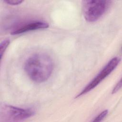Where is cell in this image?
Returning <instances> with one entry per match:
<instances>
[{
  "label": "cell",
  "mask_w": 122,
  "mask_h": 122,
  "mask_svg": "<svg viewBox=\"0 0 122 122\" xmlns=\"http://www.w3.org/2000/svg\"><path fill=\"white\" fill-rule=\"evenodd\" d=\"M122 87V80L120 79L119 81L116 83L115 86L113 88V90L112 91V93H115L119 91V90Z\"/></svg>",
  "instance_id": "9c48e42d"
},
{
  "label": "cell",
  "mask_w": 122,
  "mask_h": 122,
  "mask_svg": "<svg viewBox=\"0 0 122 122\" xmlns=\"http://www.w3.org/2000/svg\"><path fill=\"white\" fill-rule=\"evenodd\" d=\"M10 41L9 39H6L2 41L0 44V60H1L2 56L5 52L7 48L10 44Z\"/></svg>",
  "instance_id": "8992f818"
},
{
  "label": "cell",
  "mask_w": 122,
  "mask_h": 122,
  "mask_svg": "<svg viewBox=\"0 0 122 122\" xmlns=\"http://www.w3.org/2000/svg\"><path fill=\"white\" fill-rule=\"evenodd\" d=\"M49 27V24L43 21L36 20L27 22L20 27L14 30L11 32L12 35H17L23 33L30 31L37 30L39 29H44Z\"/></svg>",
  "instance_id": "5b68a950"
},
{
  "label": "cell",
  "mask_w": 122,
  "mask_h": 122,
  "mask_svg": "<svg viewBox=\"0 0 122 122\" xmlns=\"http://www.w3.org/2000/svg\"><path fill=\"white\" fill-rule=\"evenodd\" d=\"M35 114L30 108H21L12 105L3 104L0 109V120L5 122H19L32 117Z\"/></svg>",
  "instance_id": "3957f363"
},
{
  "label": "cell",
  "mask_w": 122,
  "mask_h": 122,
  "mask_svg": "<svg viewBox=\"0 0 122 122\" xmlns=\"http://www.w3.org/2000/svg\"><path fill=\"white\" fill-rule=\"evenodd\" d=\"M108 111L107 110H104L100 114H99L96 117H95L92 121L94 122H101L108 114Z\"/></svg>",
  "instance_id": "52a82bcc"
},
{
  "label": "cell",
  "mask_w": 122,
  "mask_h": 122,
  "mask_svg": "<svg viewBox=\"0 0 122 122\" xmlns=\"http://www.w3.org/2000/svg\"><path fill=\"white\" fill-rule=\"evenodd\" d=\"M110 0H83L82 8L85 20L93 22L100 19L109 8Z\"/></svg>",
  "instance_id": "7a4b0ae2"
},
{
  "label": "cell",
  "mask_w": 122,
  "mask_h": 122,
  "mask_svg": "<svg viewBox=\"0 0 122 122\" xmlns=\"http://www.w3.org/2000/svg\"><path fill=\"white\" fill-rule=\"evenodd\" d=\"M4 2L7 3V4L10 5H18L21 4L23 2V0H4Z\"/></svg>",
  "instance_id": "ba28073f"
},
{
  "label": "cell",
  "mask_w": 122,
  "mask_h": 122,
  "mask_svg": "<svg viewBox=\"0 0 122 122\" xmlns=\"http://www.w3.org/2000/svg\"><path fill=\"white\" fill-rule=\"evenodd\" d=\"M24 70L33 81L41 83L51 76L53 69L52 59L43 53H36L30 57L24 64Z\"/></svg>",
  "instance_id": "6da1fadb"
},
{
  "label": "cell",
  "mask_w": 122,
  "mask_h": 122,
  "mask_svg": "<svg viewBox=\"0 0 122 122\" xmlns=\"http://www.w3.org/2000/svg\"><path fill=\"white\" fill-rule=\"evenodd\" d=\"M121 58L115 57L110 60L99 73L83 89V90L75 97V98L84 95L95 88L105 78L110 75L116 68L120 62Z\"/></svg>",
  "instance_id": "277c9868"
}]
</instances>
